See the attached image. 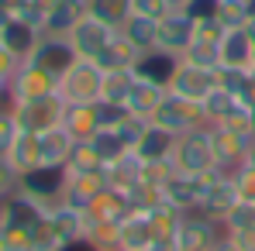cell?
<instances>
[{"mask_svg": "<svg viewBox=\"0 0 255 251\" xmlns=\"http://www.w3.org/2000/svg\"><path fill=\"white\" fill-rule=\"evenodd\" d=\"M45 217H48V210L38 200H31L28 193L17 189L14 196H7L0 203V231L10 251H35V234L45 224Z\"/></svg>", "mask_w": 255, "mask_h": 251, "instance_id": "1", "label": "cell"}, {"mask_svg": "<svg viewBox=\"0 0 255 251\" xmlns=\"http://www.w3.org/2000/svg\"><path fill=\"white\" fill-rule=\"evenodd\" d=\"M172 166H176V172H190V175L221 172L217 159H214V131L211 127L200 124L193 131H186V134H179L176 145H172Z\"/></svg>", "mask_w": 255, "mask_h": 251, "instance_id": "2", "label": "cell"}, {"mask_svg": "<svg viewBox=\"0 0 255 251\" xmlns=\"http://www.w3.org/2000/svg\"><path fill=\"white\" fill-rule=\"evenodd\" d=\"M100 89H104V69H100L93 59H76V62L59 76V96L66 100V107L100 103Z\"/></svg>", "mask_w": 255, "mask_h": 251, "instance_id": "3", "label": "cell"}, {"mask_svg": "<svg viewBox=\"0 0 255 251\" xmlns=\"http://www.w3.org/2000/svg\"><path fill=\"white\" fill-rule=\"evenodd\" d=\"M52 93H59V76L42 69L38 62L24 59L7 83V103H28V100H42Z\"/></svg>", "mask_w": 255, "mask_h": 251, "instance_id": "4", "label": "cell"}, {"mask_svg": "<svg viewBox=\"0 0 255 251\" xmlns=\"http://www.w3.org/2000/svg\"><path fill=\"white\" fill-rule=\"evenodd\" d=\"M7 107H10V114H14L17 127L28 131V134L52 131V127L62 124V117H66V100H62L59 93L42 96V100H28V103H7Z\"/></svg>", "mask_w": 255, "mask_h": 251, "instance_id": "5", "label": "cell"}, {"mask_svg": "<svg viewBox=\"0 0 255 251\" xmlns=\"http://www.w3.org/2000/svg\"><path fill=\"white\" fill-rule=\"evenodd\" d=\"M221 238H224V227L193 210V213H183L172 245H176V251H214Z\"/></svg>", "mask_w": 255, "mask_h": 251, "instance_id": "6", "label": "cell"}, {"mask_svg": "<svg viewBox=\"0 0 255 251\" xmlns=\"http://www.w3.org/2000/svg\"><path fill=\"white\" fill-rule=\"evenodd\" d=\"M62 182H66V168L62 166H38L21 175L17 189L28 193L31 200H38L45 210H55L62 203Z\"/></svg>", "mask_w": 255, "mask_h": 251, "instance_id": "7", "label": "cell"}, {"mask_svg": "<svg viewBox=\"0 0 255 251\" xmlns=\"http://www.w3.org/2000/svg\"><path fill=\"white\" fill-rule=\"evenodd\" d=\"M217 86H221V69L193 66V62L179 59V66H176V73H172V80H169V93L200 103V100H204L211 89H217Z\"/></svg>", "mask_w": 255, "mask_h": 251, "instance_id": "8", "label": "cell"}, {"mask_svg": "<svg viewBox=\"0 0 255 251\" xmlns=\"http://www.w3.org/2000/svg\"><path fill=\"white\" fill-rule=\"evenodd\" d=\"M152 124L166 127L169 134L179 138V134H186V131H193V127L204 124V110H200V103H197V100H186V96L169 93V96L162 100V107L155 110Z\"/></svg>", "mask_w": 255, "mask_h": 251, "instance_id": "9", "label": "cell"}, {"mask_svg": "<svg viewBox=\"0 0 255 251\" xmlns=\"http://www.w3.org/2000/svg\"><path fill=\"white\" fill-rule=\"evenodd\" d=\"M238 200H242V196H238V186H235L231 172H211L197 213H204V217H211L217 224H224V217L231 213V207H235Z\"/></svg>", "mask_w": 255, "mask_h": 251, "instance_id": "10", "label": "cell"}, {"mask_svg": "<svg viewBox=\"0 0 255 251\" xmlns=\"http://www.w3.org/2000/svg\"><path fill=\"white\" fill-rule=\"evenodd\" d=\"M221 52V69H238V73H255V24L249 28H231L217 45Z\"/></svg>", "mask_w": 255, "mask_h": 251, "instance_id": "11", "label": "cell"}, {"mask_svg": "<svg viewBox=\"0 0 255 251\" xmlns=\"http://www.w3.org/2000/svg\"><path fill=\"white\" fill-rule=\"evenodd\" d=\"M104 189H107V168L66 172V182H62V203H66V207H76V210H86Z\"/></svg>", "mask_w": 255, "mask_h": 251, "instance_id": "12", "label": "cell"}, {"mask_svg": "<svg viewBox=\"0 0 255 251\" xmlns=\"http://www.w3.org/2000/svg\"><path fill=\"white\" fill-rule=\"evenodd\" d=\"M204 186H207V175H190V172H172L162 186V200L176 207L179 213H193L200 207V196H204Z\"/></svg>", "mask_w": 255, "mask_h": 251, "instance_id": "13", "label": "cell"}, {"mask_svg": "<svg viewBox=\"0 0 255 251\" xmlns=\"http://www.w3.org/2000/svg\"><path fill=\"white\" fill-rule=\"evenodd\" d=\"M193 31H197V24H193V17L186 10H169L159 21V48L176 55V59H183L186 48L193 45Z\"/></svg>", "mask_w": 255, "mask_h": 251, "instance_id": "14", "label": "cell"}, {"mask_svg": "<svg viewBox=\"0 0 255 251\" xmlns=\"http://www.w3.org/2000/svg\"><path fill=\"white\" fill-rule=\"evenodd\" d=\"M114 35H118V28H111V24H104V21H97V17L86 14L66 38L73 42V48H76L80 59H93V62H97V55L104 52V45L111 42Z\"/></svg>", "mask_w": 255, "mask_h": 251, "instance_id": "15", "label": "cell"}, {"mask_svg": "<svg viewBox=\"0 0 255 251\" xmlns=\"http://www.w3.org/2000/svg\"><path fill=\"white\" fill-rule=\"evenodd\" d=\"M166 96H169V86L141 80V76L134 73V86H131V93H128V100H125V110L131 117H138V121H152Z\"/></svg>", "mask_w": 255, "mask_h": 251, "instance_id": "16", "label": "cell"}, {"mask_svg": "<svg viewBox=\"0 0 255 251\" xmlns=\"http://www.w3.org/2000/svg\"><path fill=\"white\" fill-rule=\"evenodd\" d=\"M42 28L38 24H31V21H24V17H10L3 28H0V45L14 55V59H31V52L38 48V42H42Z\"/></svg>", "mask_w": 255, "mask_h": 251, "instance_id": "17", "label": "cell"}, {"mask_svg": "<svg viewBox=\"0 0 255 251\" xmlns=\"http://www.w3.org/2000/svg\"><path fill=\"white\" fill-rule=\"evenodd\" d=\"M76 59H80V55H76V48H73V42H69L66 35H42L38 48L31 52V62H38L42 69L55 73V76H62Z\"/></svg>", "mask_w": 255, "mask_h": 251, "instance_id": "18", "label": "cell"}, {"mask_svg": "<svg viewBox=\"0 0 255 251\" xmlns=\"http://www.w3.org/2000/svg\"><path fill=\"white\" fill-rule=\"evenodd\" d=\"M211 131H214V159H217L221 172H235L242 162H249V152H252L255 138L224 131V127H211Z\"/></svg>", "mask_w": 255, "mask_h": 251, "instance_id": "19", "label": "cell"}, {"mask_svg": "<svg viewBox=\"0 0 255 251\" xmlns=\"http://www.w3.org/2000/svg\"><path fill=\"white\" fill-rule=\"evenodd\" d=\"M155 245L152 234V220L148 210H131L121 220V238H118V251H148Z\"/></svg>", "mask_w": 255, "mask_h": 251, "instance_id": "20", "label": "cell"}, {"mask_svg": "<svg viewBox=\"0 0 255 251\" xmlns=\"http://www.w3.org/2000/svg\"><path fill=\"white\" fill-rule=\"evenodd\" d=\"M48 227H52L59 248L69 245V241H80V238H86V210L59 203L55 210H48Z\"/></svg>", "mask_w": 255, "mask_h": 251, "instance_id": "21", "label": "cell"}, {"mask_svg": "<svg viewBox=\"0 0 255 251\" xmlns=\"http://www.w3.org/2000/svg\"><path fill=\"white\" fill-rule=\"evenodd\" d=\"M134 210L131 203V196L121 193V189H114V186H107L90 207H86V220H107V224H121L128 213Z\"/></svg>", "mask_w": 255, "mask_h": 251, "instance_id": "22", "label": "cell"}, {"mask_svg": "<svg viewBox=\"0 0 255 251\" xmlns=\"http://www.w3.org/2000/svg\"><path fill=\"white\" fill-rule=\"evenodd\" d=\"M76 138L66 131V127H52V131H42L38 134V166H62L66 168V159L73 152Z\"/></svg>", "mask_w": 255, "mask_h": 251, "instance_id": "23", "label": "cell"}, {"mask_svg": "<svg viewBox=\"0 0 255 251\" xmlns=\"http://www.w3.org/2000/svg\"><path fill=\"white\" fill-rule=\"evenodd\" d=\"M86 14H90L86 0H55L45 17V35H69Z\"/></svg>", "mask_w": 255, "mask_h": 251, "instance_id": "24", "label": "cell"}, {"mask_svg": "<svg viewBox=\"0 0 255 251\" xmlns=\"http://www.w3.org/2000/svg\"><path fill=\"white\" fill-rule=\"evenodd\" d=\"M138 59H141V52H138V48H134V45L118 31L111 42L104 45V52L97 55V66H100L104 73H114V69H134V66H138Z\"/></svg>", "mask_w": 255, "mask_h": 251, "instance_id": "25", "label": "cell"}, {"mask_svg": "<svg viewBox=\"0 0 255 251\" xmlns=\"http://www.w3.org/2000/svg\"><path fill=\"white\" fill-rule=\"evenodd\" d=\"M141 166H145V159L138 152H128L125 159H118L114 166H107V186H114V189H121V193L131 196L141 186Z\"/></svg>", "mask_w": 255, "mask_h": 251, "instance_id": "26", "label": "cell"}, {"mask_svg": "<svg viewBox=\"0 0 255 251\" xmlns=\"http://www.w3.org/2000/svg\"><path fill=\"white\" fill-rule=\"evenodd\" d=\"M176 66H179V59H176V55H169V52H162V48H152V52H145V55L138 59L134 73H138L141 80H152V83H162V86H169L172 73H176Z\"/></svg>", "mask_w": 255, "mask_h": 251, "instance_id": "27", "label": "cell"}, {"mask_svg": "<svg viewBox=\"0 0 255 251\" xmlns=\"http://www.w3.org/2000/svg\"><path fill=\"white\" fill-rule=\"evenodd\" d=\"M121 35L134 45L141 55L159 48V21L155 17H141V14H131L125 24H121Z\"/></svg>", "mask_w": 255, "mask_h": 251, "instance_id": "28", "label": "cell"}, {"mask_svg": "<svg viewBox=\"0 0 255 251\" xmlns=\"http://www.w3.org/2000/svg\"><path fill=\"white\" fill-rule=\"evenodd\" d=\"M172 145H176V134H169L166 127L148 121V127H145V134H141V141H138L134 152L145 162H159V159H172Z\"/></svg>", "mask_w": 255, "mask_h": 251, "instance_id": "29", "label": "cell"}, {"mask_svg": "<svg viewBox=\"0 0 255 251\" xmlns=\"http://www.w3.org/2000/svg\"><path fill=\"white\" fill-rule=\"evenodd\" d=\"M90 145H93V152H97V159L104 162V168L107 166H114L118 159H125L128 152V141L121 138V131L118 127H104V131H97L93 138H90Z\"/></svg>", "mask_w": 255, "mask_h": 251, "instance_id": "30", "label": "cell"}, {"mask_svg": "<svg viewBox=\"0 0 255 251\" xmlns=\"http://www.w3.org/2000/svg\"><path fill=\"white\" fill-rule=\"evenodd\" d=\"M7 162H10V168H14L17 175H24V172H31V168H38V134L21 131V134H17V141H14V145H10V152H7Z\"/></svg>", "mask_w": 255, "mask_h": 251, "instance_id": "31", "label": "cell"}, {"mask_svg": "<svg viewBox=\"0 0 255 251\" xmlns=\"http://www.w3.org/2000/svg\"><path fill=\"white\" fill-rule=\"evenodd\" d=\"M131 86H134V69H114V73H104L100 103H107V107H125Z\"/></svg>", "mask_w": 255, "mask_h": 251, "instance_id": "32", "label": "cell"}, {"mask_svg": "<svg viewBox=\"0 0 255 251\" xmlns=\"http://www.w3.org/2000/svg\"><path fill=\"white\" fill-rule=\"evenodd\" d=\"M86 7H90V17H97V21H104V24L118 28V31H121V24H125L128 17L134 14L131 0H86Z\"/></svg>", "mask_w": 255, "mask_h": 251, "instance_id": "33", "label": "cell"}, {"mask_svg": "<svg viewBox=\"0 0 255 251\" xmlns=\"http://www.w3.org/2000/svg\"><path fill=\"white\" fill-rule=\"evenodd\" d=\"M231 103H235V96L224 89V86H217V89H211L204 100H200V110H204V124L214 127L224 121V114L231 110Z\"/></svg>", "mask_w": 255, "mask_h": 251, "instance_id": "34", "label": "cell"}, {"mask_svg": "<svg viewBox=\"0 0 255 251\" xmlns=\"http://www.w3.org/2000/svg\"><path fill=\"white\" fill-rule=\"evenodd\" d=\"M121 238V224H107V220H86V241L97 251H118Z\"/></svg>", "mask_w": 255, "mask_h": 251, "instance_id": "35", "label": "cell"}, {"mask_svg": "<svg viewBox=\"0 0 255 251\" xmlns=\"http://www.w3.org/2000/svg\"><path fill=\"white\" fill-rule=\"evenodd\" d=\"M217 21L224 24V31H231V28H249V24H252L249 0H221V7H217Z\"/></svg>", "mask_w": 255, "mask_h": 251, "instance_id": "36", "label": "cell"}, {"mask_svg": "<svg viewBox=\"0 0 255 251\" xmlns=\"http://www.w3.org/2000/svg\"><path fill=\"white\" fill-rule=\"evenodd\" d=\"M224 234H245V231H255V203L252 200H238L231 213L224 217Z\"/></svg>", "mask_w": 255, "mask_h": 251, "instance_id": "37", "label": "cell"}, {"mask_svg": "<svg viewBox=\"0 0 255 251\" xmlns=\"http://www.w3.org/2000/svg\"><path fill=\"white\" fill-rule=\"evenodd\" d=\"M214 127H224V131H235V134H245V138H255V127H252V107L249 103H242V100H235L231 103V110L224 114V121Z\"/></svg>", "mask_w": 255, "mask_h": 251, "instance_id": "38", "label": "cell"}, {"mask_svg": "<svg viewBox=\"0 0 255 251\" xmlns=\"http://www.w3.org/2000/svg\"><path fill=\"white\" fill-rule=\"evenodd\" d=\"M90 168H104V162L97 159L93 145L90 141H76L69 159H66V172H90Z\"/></svg>", "mask_w": 255, "mask_h": 251, "instance_id": "39", "label": "cell"}, {"mask_svg": "<svg viewBox=\"0 0 255 251\" xmlns=\"http://www.w3.org/2000/svg\"><path fill=\"white\" fill-rule=\"evenodd\" d=\"M176 166H172V159H159V162H145L141 166V186H155V189H162L166 186V179H169Z\"/></svg>", "mask_w": 255, "mask_h": 251, "instance_id": "40", "label": "cell"}, {"mask_svg": "<svg viewBox=\"0 0 255 251\" xmlns=\"http://www.w3.org/2000/svg\"><path fill=\"white\" fill-rule=\"evenodd\" d=\"M186 62H193V66H207V69H221V52H217V45H204V42H193L186 48V55H183Z\"/></svg>", "mask_w": 255, "mask_h": 251, "instance_id": "41", "label": "cell"}, {"mask_svg": "<svg viewBox=\"0 0 255 251\" xmlns=\"http://www.w3.org/2000/svg\"><path fill=\"white\" fill-rule=\"evenodd\" d=\"M231 179H235V186H238V196L255 203V162H252V159L235 168V172H231Z\"/></svg>", "mask_w": 255, "mask_h": 251, "instance_id": "42", "label": "cell"}, {"mask_svg": "<svg viewBox=\"0 0 255 251\" xmlns=\"http://www.w3.org/2000/svg\"><path fill=\"white\" fill-rule=\"evenodd\" d=\"M17 134H21V127L14 121L10 107H0V159H7V152H10V145L17 141Z\"/></svg>", "mask_w": 255, "mask_h": 251, "instance_id": "43", "label": "cell"}, {"mask_svg": "<svg viewBox=\"0 0 255 251\" xmlns=\"http://www.w3.org/2000/svg\"><path fill=\"white\" fill-rule=\"evenodd\" d=\"M197 31H193V42H204V45H221L224 38V24L217 17H204V21H193Z\"/></svg>", "mask_w": 255, "mask_h": 251, "instance_id": "44", "label": "cell"}, {"mask_svg": "<svg viewBox=\"0 0 255 251\" xmlns=\"http://www.w3.org/2000/svg\"><path fill=\"white\" fill-rule=\"evenodd\" d=\"M134 3V14H141V17H155V21H162L166 14H169V0H131Z\"/></svg>", "mask_w": 255, "mask_h": 251, "instance_id": "45", "label": "cell"}, {"mask_svg": "<svg viewBox=\"0 0 255 251\" xmlns=\"http://www.w3.org/2000/svg\"><path fill=\"white\" fill-rule=\"evenodd\" d=\"M17 182H21V175L10 168L7 159H0V203H3L7 196H14V193H17Z\"/></svg>", "mask_w": 255, "mask_h": 251, "instance_id": "46", "label": "cell"}, {"mask_svg": "<svg viewBox=\"0 0 255 251\" xmlns=\"http://www.w3.org/2000/svg\"><path fill=\"white\" fill-rule=\"evenodd\" d=\"M217 7H221V0H190L183 10H186L193 21H204V17H217Z\"/></svg>", "mask_w": 255, "mask_h": 251, "instance_id": "47", "label": "cell"}, {"mask_svg": "<svg viewBox=\"0 0 255 251\" xmlns=\"http://www.w3.org/2000/svg\"><path fill=\"white\" fill-rule=\"evenodd\" d=\"M28 3H31V0H0V7H3L10 17H21V14L28 10Z\"/></svg>", "mask_w": 255, "mask_h": 251, "instance_id": "48", "label": "cell"}, {"mask_svg": "<svg viewBox=\"0 0 255 251\" xmlns=\"http://www.w3.org/2000/svg\"><path fill=\"white\" fill-rule=\"evenodd\" d=\"M214 251H245V248H242V245H238L231 234H224V238L217 241V248H214Z\"/></svg>", "mask_w": 255, "mask_h": 251, "instance_id": "49", "label": "cell"}, {"mask_svg": "<svg viewBox=\"0 0 255 251\" xmlns=\"http://www.w3.org/2000/svg\"><path fill=\"white\" fill-rule=\"evenodd\" d=\"M59 251H97V248H93L86 238H80V241H69V245H62Z\"/></svg>", "mask_w": 255, "mask_h": 251, "instance_id": "50", "label": "cell"}, {"mask_svg": "<svg viewBox=\"0 0 255 251\" xmlns=\"http://www.w3.org/2000/svg\"><path fill=\"white\" fill-rule=\"evenodd\" d=\"M186 3H190V0H169V7H172V10H183Z\"/></svg>", "mask_w": 255, "mask_h": 251, "instance_id": "51", "label": "cell"}, {"mask_svg": "<svg viewBox=\"0 0 255 251\" xmlns=\"http://www.w3.org/2000/svg\"><path fill=\"white\" fill-rule=\"evenodd\" d=\"M0 100H7V80L0 76Z\"/></svg>", "mask_w": 255, "mask_h": 251, "instance_id": "52", "label": "cell"}, {"mask_svg": "<svg viewBox=\"0 0 255 251\" xmlns=\"http://www.w3.org/2000/svg\"><path fill=\"white\" fill-rule=\"evenodd\" d=\"M7 21H10V14H7V10H3V7H0V28H3V24H7Z\"/></svg>", "mask_w": 255, "mask_h": 251, "instance_id": "53", "label": "cell"}, {"mask_svg": "<svg viewBox=\"0 0 255 251\" xmlns=\"http://www.w3.org/2000/svg\"><path fill=\"white\" fill-rule=\"evenodd\" d=\"M0 251H10V245H7V238H3V231H0Z\"/></svg>", "mask_w": 255, "mask_h": 251, "instance_id": "54", "label": "cell"}, {"mask_svg": "<svg viewBox=\"0 0 255 251\" xmlns=\"http://www.w3.org/2000/svg\"><path fill=\"white\" fill-rule=\"evenodd\" d=\"M249 159H252V162H255V141H252V152H249Z\"/></svg>", "mask_w": 255, "mask_h": 251, "instance_id": "55", "label": "cell"}, {"mask_svg": "<svg viewBox=\"0 0 255 251\" xmlns=\"http://www.w3.org/2000/svg\"><path fill=\"white\" fill-rule=\"evenodd\" d=\"M252 127H255V107H252Z\"/></svg>", "mask_w": 255, "mask_h": 251, "instance_id": "56", "label": "cell"}]
</instances>
